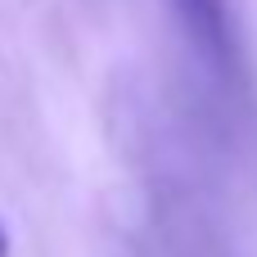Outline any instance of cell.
I'll list each match as a JSON object with an SVG mask.
<instances>
[{
  "label": "cell",
  "mask_w": 257,
  "mask_h": 257,
  "mask_svg": "<svg viewBox=\"0 0 257 257\" xmlns=\"http://www.w3.org/2000/svg\"><path fill=\"white\" fill-rule=\"evenodd\" d=\"M0 257H9V230H5V221H0Z\"/></svg>",
  "instance_id": "7a4b0ae2"
},
{
  "label": "cell",
  "mask_w": 257,
  "mask_h": 257,
  "mask_svg": "<svg viewBox=\"0 0 257 257\" xmlns=\"http://www.w3.org/2000/svg\"><path fill=\"white\" fill-rule=\"evenodd\" d=\"M185 41L194 45V54L221 77L230 81L239 72V36H235V18H230V0H167Z\"/></svg>",
  "instance_id": "6da1fadb"
}]
</instances>
